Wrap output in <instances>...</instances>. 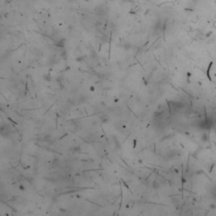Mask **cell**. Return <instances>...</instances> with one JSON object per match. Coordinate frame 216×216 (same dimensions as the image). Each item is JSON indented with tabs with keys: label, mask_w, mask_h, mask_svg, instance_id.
Masks as SVG:
<instances>
[]
</instances>
